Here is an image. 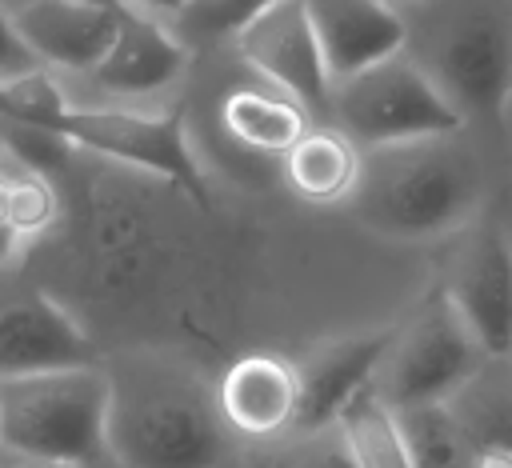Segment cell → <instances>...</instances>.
<instances>
[{"instance_id": "28", "label": "cell", "mask_w": 512, "mask_h": 468, "mask_svg": "<svg viewBox=\"0 0 512 468\" xmlns=\"http://www.w3.org/2000/svg\"><path fill=\"white\" fill-rule=\"evenodd\" d=\"M20 252H24V244H20V240H16V236H12V232L0 224V272H4V268H8V264L20 256Z\"/></svg>"}, {"instance_id": "1", "label": "cell", "mask_w": 512, "mask_h": 468, "mask_svg": "<svg viewBox=\"0 0 512 468\" xmlns=\"http://www.w3.org/2000/svg\"><path fill=\"white\" fill-rule=\"evenodd\" d=\"M488 156L476 128L364 152L348 212L388 240H444L484 216Z\"/></svg>"}, {"instance_id": "19", "label": "cell", "mask_w": 512, "mask_h": 468, "mask_svg": "<svg viewBox=\"0 0 512 468\" xmlns=\"http://www.w3.org/2000/svg\"><path fill=\"white\" fill-rule=\"evenodd\" d=\"M336 428H340V436H344L356 468H412L408 464L400 420H396V412L372 388L364 396H356L340 412Z\"/></svg>"}, {"instance_id": "27", "label": "cell", "mask_w": 512, "mask_h": 468, "mask_svg": "<svg viewBox=\"0 0 512 468\" xmlns=\"http://www.w3.org/2000/svg\"><path fill=\"white\" fill-rule=\"evenodd\" d=\"M468 468H512V448H480Z\"/></svg>"}, {"instance_id": "12", "label": "cell", "mask_w": 512, "mask_h": 468, "mask_svg": "<svg viewBox=\"0 0 512 468\" xmlns=\"http://www.w3.org/2000/svg\"><path fill=\"white\" fill-rule=\"evenodd\" d=\"M8 12L36 64L56 76H88L120 28V0H20Z\"/></svg>"}, {"instance_id": "11", "label": "cell", "mask_w": 512, "mask_h": 468, "mask_svg": "<svg viewBox=\"0 0 512 468\" xmlns=\"http://www.w3.org/2000/svg\"><path fill=\"white\" fill-rule=\"evenodd\" d=\"M216 412H220V424L244 440H256V444L288 440L300 416L296 360L268 348L236 356L220 372Z\"/></svg>"}, {"instance_id": "26", "label": "cell", "mask_w": 512, "mask_h": 468, "mask_svg": "<svg viewBox=\"0 0 512 468\" xmlns=\"http://www.w3.org/2000/svg\"><path fill=\"white\" fill-rule=\"evenodd\" d=\"M124 4H132V8H140V12H148V16H156V20H176L192 0H124Z\"/></svg>"}, {"instance_id": "21", "label": "cell", "mask_w": 512, "mask_h": 468, "mask_svg": "<svg viewBox=\"0 0 512 468\" xmlns=\"http://www.w3.org/2000/svg\"><path fill=\"white\" fill-rule=\"evenodd\" d=\"M276 0H192L176 20V36L196 52L208 44H232L248 24H256Z\"/></svg>"}, {"instance_id": "22", "label": "cell", "mask_w": 512, "mask_h": 468, "mask_svg": "<svg viewBox=\"0 0 512 468\" xmlns=\"http://www.w3.org/2000/svg\"><path fill=\"white\" fill-rule=\"evenodd\" d=\"M56 220H60V192H56L52 176H44L36 168H12L8 172V208H4L8 232L20 244H32Z\"/></svg>"}, {"instance_id": "32", "label": "cell", "mask_w": 512, "mask_h": 468, "mask_svg": "<svg viewBox=\"0 0 512 468\" xmlns=\"http://www.w3.org/2000/svg\"><path fill=\"white\" fill-rule=\"evenodd\" d=\"M508 96H512V88H508Z\"/></svg>"}, {"instance_id": "18", "label": "cell", "mask_w": 512, "mask_h": 468, "mask_svg": "<svg viewBox=\"0 0 512 468\" xmlns=\"http://www.w3.org/2000/svg\"><path fill=\"white\" fill-rule=\"evenodd\" d=\"M472 452L512 448V356H484L480 368L444 400Z\"/></svg>"}, {"instance_id": "10", "label": "cell", "mask_w": 512, "mask_h": 468, "mask_svg": "<svg viewBox=\"0 0 512 468\" xmlns=\"http://www.w3.org/2000/svg\"><path fill=\"white\" fill-rule=\"evenodd\" d=\"M96 364L88 332L40 288H0V380Z\"/></svg>"}, {"instance_id": "5", "label": "cell", "mask_w": 512, "mask_h": 468, "mask_svg": "<svg viewBox=\"0 0 512 468\" xmlns=\"http://www.w3.org/2000/svg\"><path fill=\"white\" fill-rule=\"evenodd\" d=\"M324 120L352 136L364 152L468 128L460 112L440 96V88L404 52L332 84Z\"/></svg>"}, {"instance_id": "9", "label": "cell", "mask_w": 512, "mask_h": 468, "mask_svg": "<svg viewBox=\"0 0 512 468\" xmlns=\"http://www.w3.org/2000/svg\"><path fill=\"white\" fill-rule=\"evenodd\" d=\"M240 60L272 88L292 96L300 108L312 112V120H324L332 80L308 20L304 0H276L256 24H248L236 40Z\"/></svg>"}, {"instance_id": "23", "label": "cell", "mask_w": 512, "mask_h": 468, "mask_svg": "<svg viewBox=\"0 0 512 468\" xmlns=\"http://www.w3.org/2000/svg\"><path fill=\"white\" fill-rule=\"evenodd\" d=\"M288 452L280 460V468H356L352 452L340 436V428H320V432H304V436H288Z\"/></svg>"}, {"instance_id": "31", "label": "cell", "mask_w": 512, "mask_h": 468, "mask_svg": "<svg viewBox=\"0 0 512 468\" xmlns=\"http://www.w3.org/2000/svg\"><path fill=\"white\" fill-rule=\"evenodd\" d=\"M0 172H4V148H0Z\"/></svg>"}, {"instance_id": "8", "label": "cell", "mask_w": 512, "mask_h": 468, "mask_svg": "<svg viewBox=\"0 0 512 468\" xmlns=\"http://www.w3.org/2000/svg\"><path fill=\"white\" fill-rule=\"evenodd\" d=\"M452 240L436 284L440 296L488 356H512V228L480 216Z\"/></svg>"}, {"instance_id": "4", "label": "cell", "mask_w": 512, "mask_h": 468, "mask_svg": "<svg viewBox=\"0 0 512 468\" xmlns=\"http://www.w3.org/2000/svg\"><path fill=\"white\" fill-rule=\"evenodd\" d=\"M108 400L100 364L0 380V444L48 468H88L108 452Z\"/></svg>"}, {"instance_id": "24", "label": "cell", "mask_w": 512, "mask_h": 468, "mask_svg": "<svg viewBox=\"0 0 512 468\" xmlns=\"http://www.w3.org/2000/svg\"><path fill=\"white\" fill-rule=\"evenodd\" d=\"M28 68H40V64H36V56L28 52V44H24V36H20L12 12L0 4V76H20V72H28Z\"/></svg>"}, {"instance_id": "15", "label": "cell", "mask_w": 512, "mask_h": 468, "mask_svg": "<svg viewBox=\"0 0 512 468\" xmlns=\"http://www.w3.org/2000/svg\"><path fill=\"white\" fill-rule=\"evenodd\" d=\"M304 4L332 84L404 52V12L384 0H304Z\"/></svg>"}, {"instance_id": "7", "label": "cell", "mask_w": 512, "mask_h": 468, "mask_svg": "<svg viewBox=\"0 0 512 468\" xmlns=\"http://www.w3.org/2000/svg\"><path fill=\"white\" fill-rule=\"evenodd\" d=\"M68 148L152 172L188 196L204 200V176L192 156L180 112L172 108H132V104H72L56 128Z\"/></svg>"}, {"instance_id": "6", "label": "cell", "mask_w": 512, "mask_h": 468, "mask_svg": "<svg viewBox=\"0 0 512 468\" xmlns=\"http://www.w3.org/2000/svg\"><path fill=\"white\" fill-rule=\"evenodd\" d=\"M484 356L488 352L476 344L468 324L436 288L404 324L392 328V340L372 376V392L392 412L416 404H444L480 368Z\"/></svg>"}, {"instance_id": "2", "label": "cell", "mask_w": 512, "mask_h": 468, "mask_svg": "<svg viewBox=\"0 0 512 468\" xmlns=\"http://www.w3.org/2000/svg\"><path fill=\"white\" fill-rule=\"evenodd\" d=\"M404 56L468 128H492L512 88V0H424L404 8Z\"/></svg>"}, {"instance_id": "3", "label": "cell", "mask_w": 512, "mask_h": 468, "mask_svg": "<svg viewBox=\"0 0 512 468\" xmlns=\"http://www.w3.org/2000/svg\"><path fill=\"white\" fill-rule=\"evenodd\" d=\"M108 456L120 468H216L224 424L184 372L140 364L108 372Z\"/></svg>"}, {"instance_id": "16", "label": "cell", "mask_w": 512, "mask_h": 468, "mask_svg": "<svg viewBox=\"0 0 512 468\" xmlns=\"http://www.w3.org/2000/svg\"><path fill=\"white\" fill-rule=\"evenodd\" d=\"M364 168V148L328 120H312L308 132L280 156L284 184L304 204H348Z\"/></svg>"}, {"instance_id": "20", "label": "cell", "mask_w": 512, "mask_h": 468, "mask_svg": "<svg viewBox=\"0 0 512 468\" xmlns=\"http://www.w3.org/2000/svg\"><path fill=\"white\" fill-rule=\"evenodd\" d=\"M396 420H400L412 468H468L472 464V448L460 436L444 404H416V408L396 412Z\"/></svg>"}, {"instance_id": "29", "label": "cell", "mask_w": 512, "mask_h": 468, "mask_svg": "<svg viewBox=\"0 0 512 468\" xmlns=\"http://www.w3.org/2000/svg\"><path fill=\"white\" fill-rule=\"evenodd\" d=\"M384 4H392V8H400V12H404V8H412V4H424V0H384Z\"/></svg>"}, {"instance_id": "25", "label": "cell", "mask_w": 512, "mask_h": 468, "mask_svg": "<svg viewBox=\"0 0 512 468\" xmlns=\"http://www.w3.org/2000/svg\"><path fill=\"white\" fill-rule=\"evenodd\" d=\"M492 132H496V144H500V160H504V172H508V196H512V96H504Z\"/></svg>"}, {"instance_id": "14", "label": "cell", "mask_w": 512, "mask_h": 468, "mask_svg": "<svg viewBox=\"0 0 512 468\" xmlns=\"http://www.w3.org/2000/svg\"><path fill=\"white\" fill-rule=\"evenodd\" d=\"M392 340V328H372V332H348L320 340L308 356L296 360L300 376V416L296 432H320L340 420V412L372 388V376L380 368V356Z\"/></svg>"}, {"instance_id": "17", "label": "cell", "mask_w": 512, "mask_h": 468, "mask_svg": "<svg viewBox=\"0 0 512 468\" xmlns=\"http://www.w3.org/2000/svg\"><path fill=\"white\" fill-rule=\"evenodd\" d=\"M308 124H312V112L264 80L260 84H236L220 100L224 136L252 156L280 160L308 132Z\"/></svg>"}, {"instance_id": "13", "label": "cell", "mask_w": 512, "mask_h": 468, "mask_svg": "<svg viewBox=\"0 0 512 468\" xmlns=\"http://www.w3.org/2000/svg\"><path fill=\"white\" fill-rule=\"evenodd\" d=\"M192 64V48L176 36L168 20H156L132 4L120 0V28L108 48V56L84 76L116 104L156 96L184 80Z\"/></svg>"}, {"instance_id": "30", "label": "cell", "mask_w": 512, "mask_h": 468, "mask_svg": "<svg viewBox=\"0 0 512 468\" xmlns=\"http://www.w3.org/2000/svg\"><path fill=\"white\" fill-rule=\"evenodd\" d=\"M16 468H48V464H36V460H20Z\"/></svg>"}]
</instances>
